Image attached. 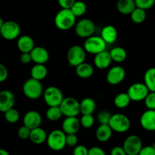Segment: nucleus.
Here are the masks:
<instances>
[{"instance_id":"obj_1","label":"nucleus","mask_w":155,"mask_h":155,"mask_svg":"<svg viewBox=\"0 0 155 155\" xmlns=\"http://www.w3.org/2000/svg\"><path fill=\"white\" fill-rule=\"evenodd\" d=\"M54 24L58 30L66 31L74 27L77 23V17L72 11L68 8H61L54 17Z\"/></svg>"},{"instance_id":"obj_2","label":"nucleus","mask_w":155,"mask_h":155,"mask_svg":"<svg viewBox=\"0 0 155 155\" xmlns=\"http://www.w3.org/2000/svg\"><path fill=\"white\" fill-rule=\"evenodd\" d=\"M23 92L29 99L36 100L43 95V86L41 81L30 77L23 84Z\"/></svg>"},{"instance_id":"obj_3","label":"nucleus","mask_w":155,"mask_h":155,"mask_svg":"<svg viewBox=\"0 0 155 155\" xmlns=\"http://www.w3.org/2000/svg\"><path fill=\"white\" fill-rule=\"evenodd\" d=\"M67 134L61 130H52L47 138V145L50 149L54 151H60L63 150L67 145Z\"/></svg>"},{"instance_id":"obj_4","label":"nucleus","mask_w":155,"mask_h":155,"mask_svg":"<svg viewBox=\"0 0 155 155\" xmlns=\"http://www.w3.org/2000/svg\"><path fill=\"white\" fill-rule=\"evenodd\" d=\"M107 44L101 36H91L86 38L84 42L85 50L86 52L92 54H97L103 51H105Z\"/></svg>"},{"instance_id":"obj_5","label":"nucleus","mask_w":155,"mask_h":155,"mask_svg":"<svg viewBox=\"0 0 155 155\" xmlns=\"http://www.w3.org/2000/svg\"><path fill=\"white\" fill-rule=\"evenodd\" d=\"M43 98L45 104L48 107L60 106L64 100L62 91L56 86H48L44 90Z\"/></svg>"},{"instance_id":"obj_6","label":"nucleus","mask_w":155,"mask_h":155,"mask_svg":"<svg viewBox=\"0 0 155 155\" xmlns=\"http://www.w3.org/2000/svg\"><path fill=\"white\" fill-rule=\"evenodd\" d=\"M86 57V51L84 47L80 45H73L68 49L67 53V59L70 66L74 67L80 65L85 62Z\"/></svg>"},{"instance_id":"obj_7","label":"nucleus","mask_w":155,"mask_h":155,"mask_svg":"<svg viewBox=\"0 0 155 155\" xmlns=\"http://www.w3.org/2000/svg\"><path fill=\"white\" fill-rule=\"evenodd\" d=\"M130 125L131 123L128 117L119 113L112 115L109 122V126L113 131L118 133H124L128 131Z\"/></svg>"},{"instance_id":"obj_8","label":"nucleus","mask_w":155,"mask_h":155,"mask_svg":"<svg viewBox=\"0 0 155 155\" xmlns=\"http://www.w3.org/2000/svg\"><path fill=\"white\" fill-rule=\"evenodd\" d=\"M95 24L92 20L83 18L75 24V33L79 37L86 38L92 36L95 31Z\"/></svg>"},{"instance_id":"obj_9","label":"nucleus","mask_w":155,"mask_h":155,"mask_svg":"<svg viewBox=\"0 0 155 155\" xmlns=\"http://www.w3.org/2000/svg\"><path fill=\"white\" fill-rule=\"evenodd\" d=\"M2 37L6 40H14L18 39L21 34V27L17 22L14 21H5L0 29Z\"/></svg>"},{"instance_id":"obj_10","label":"nucleus","mask_w":155,"mask_h":155,"mask_svg":"<svg viewBox=\"0 0 155 155\" xmlns=\"http://www.w3.org/2000/svg\"><path fill=\"white\" fill-rule=\"evenodd\" d=\"M60 107L64 116L77 117L80 113V102L76 98L72 97H67L64 98L63 101L60 104Z\"/></svg>"},{"instance_id":"obj_11","label":"nucleus","mask_w":155,"mask_h":155,"mask_svg":"<svg viewBox=\"0 0 155 155\" xmlns=\"http://www.w3.org/2000/svg\"><path fill=\"white\" fill-rule=\"evenodd\" d=\"M149 89L145 83H135L129 87L127 94L133 101H144L149 93Z\"/></svg>"},{"instance_id":"obj_12","label":"nucleus","mask_w":155,"mask_h":155,"mask_svg":"<svg viewBox=\"0 0 155 155\" xmlns=\"http://www.w3.org/2000/svg\"><path fill=\"white\" fill-rule=\"evenodd\" d=\"M142 141L137 135H130L124 140L123 148L127 155H139L142 148Z\"/></svg>"},{"instance_id":"obj_13","label":"nucleus","mask_w":155,"mask_h":155,"mask_svg":"<svg viewBox=\"0 0 155 155\" xmlns=\"http://www.w3.org/2000/svg\"><path fill=\"white\" fill-rule=\"evenodd\" d=\"M126 77V71L123 67L114 66L107 72L106 79L107 83L112 86H116L124 81Z\"/></svg>"},{"instance_id":"obj_14","label":"nucleus","mask_w":155,"mask_h":155,"mask_svg":"<svg viewBox=\"0 0 155 155\" xmlns=\"http://www.w3.org/2000/svg\"><path fill=\"white\" fill-rule=\"evenodd\" d=\"M42 118L40 114L36 110H29L24 114L23 123L24 125L30 130L39 127L42 124Z\"/></svg>"},{"instance_id":"obj_15","label":"nucleus","mask_w":155,"mask_h":155,"mask_svg":"<svg viewBox=\"0 0 155 155\" xmlns=\"http://www.w3.org/2000/svg\"><path fill=\"white\" fill-rule=\"evenodd\" d=\"M140 125L147 131H155V110L147 109L140 117Z\"/></svg>"},{"instance_id":"obj_16","label":"nucleus","mask_w":155,"mask_h":155,"mask_svg":"<svg viewBox=\"0 0 155 155\" xmlns=\"http://www.w3.org/2000/svg\"><path fill=\"white\" fill-rule=\"evenodd\" d=\"M15 104V96L9 90L0 91V112L5 113L14 107Z\"/></svg>"},{"instance_id":"obj_17","label":"nucleus","mask_w":155,"mask_h":155,"mask_svg":"<svg viewBox=\"0 0 155 155\" xmlns=\"http://www.w3.org/2000/svg\"><path fill=\"white\" fill-rule=\"evenodd\" d=\"M32 61L35 64H45L49 60V53L48 50L42 46H35L30 51Z\"/></svg>"},{"instance_id":"obj_18","label":"nucleus","mask_w":155,"mask_h":155,"mask_svg":"<svg viewBox=\"0 0 155 155\" xmlns=\"http://www.w3.org/2000/svg\"><path fill=\"white\" fill-rule=\"evenodd\" d=\"M81 124L77 117H67L62 123V130L66 134H77Z\"/></svg>"},{"instance_id":"obj_19","label":"nucleus","mask_w":155,"mask_h":155,"mask_svg":"<svg viewBox=\"0 0 155 155\" xmlns=\"http://www.w3.org/2000/svg\"><path fill=\"white\" fill-rule=\"evenodd\" d=\"M112 61H113L110 57V51H107L106 50L95 54V58H94V64L100 70L107 69Z\"/></svg>"},{"instance_id":"obj_20","label":"nucleus","mask_w":155,"mask_h":155,"mask_svg":"<svg viewBox=\"0 0 155 155\" xmlns=\"http://www.w3.org/2000/svg\"><path fill=\"white\" fill-rule=\"evenodd\" d=\"M17 47L21 53L30 52L35 47L34 40L28 35H23L18 37Z\"/></svg>"},{"instance_id":"obj_21","label":"nucleus","mask_w":155,"mask_h":155,"mask_svg":"<svg viewBox=\"0 0 155 155\" xmlns=\"http://www.w3.org/2000/svg\"><path fill=\"white\" fill-rule=\"evenodd\" d=\"M117 30L113 25H106L101 30V36L107 44H113L117 39Z\"/></svg>"},{"instance_id":"obj_22","label":"nucleus","mask_w":155,"mask_h":155,"mask_svg":"<svg viewBox=\"0 0 155 155\" xmlns=\"http://www.w3.org/2000/svg\"><path fill=\"white\" fill-rule=\"evenodd\" d=\"M113 133V130L109 124H100L97 128L95 136L100 142H106L110 140Z\"/></svg>"},{"instance_id":"obj_23","label":"nucleus","mask_w":155,"mask_h":155,"mask_svg":"<svg viewBox=\"0 0 155 155\" xmlns=\"http://www.w3.org/2000/svg\"><path fill=\"white\" fill-rule=\"evenodd\" d=\"M47 138H48V135H47L46 131L44 129L41 128L40 127L31 130L30 139L33 144H36V145L43 144L44 142H46Z\"/></svg>"},{"instance_id":"obj_24","label":"nucleus","mask_w":155,"mask_h":155,"mask_svg":"<svg viewBox=\"0 0 155 155\" xmlns=\"http://www.w3.org/2000/svg\"><path fill=\"white\" fill-rule=\"evenodd\" d=\"M136 8L135 0H118L117 9L122 15H130Z\"/></svg>"},{"instance_id":"obj_25","label":"nucleus","mask_w":155,"mask_h":155,"mask_svg":"<svg viewBox=\"0 0 155 155\" xmlns=\"http://www.w3.org/2000/svg\"><path fill=\"white\" fill-rule=\"evenodd\" d=\"M76 74L81 79H89L92 77L94 74V68L90 64L83 63L75 68Z\"/></svg>"},{"instance_id":"obj_26","label":"nucleus","mask_w":155,"mask_h":155,"mask_svg":"<svg viewBox=\"0 0 155 155\" xmlns=\"http://www.w3.org/2000/svg\"><path fill=\"white\" fill-rule=\"evenodd\" d=\"M82 114H92L96 109V103L92 98H85L80 102Z\"/></svg>"},{"instance_id":"obj_27","label":"nucleus","mask_w":155,"mask_h":155,"mask_svg":"<svg viewBox=\"0 0 155 155\" xmlns=\"http://www.w3.org/2000/svg\"><path fill=\"white\" fill-rule=\"evenodd\" d=\"M30 75L32 78L41 81L44 80L48 75V69L45 64H36L30 71Z\"/></svg>"},{"instance_id":"obj_28","label":"nucleus","mask_w":155,"mask_h":155,"mask_svg":"<svg viewBox=\"0 0 155 155\" xmlns=\"http://www.w3.org/2000/svg\"><path fill=\"white\" fill-rule=\"evenodd\" d=\"M110 57L113 61L117 63H121L124 61L127 58V52L126 49L123 47L117 46L112 48L110 51Z\"/></svg>"},{"instance_id":"obj_29","label":"nucleus","mask_w":155,"mask_h":155,"mask_svg":"<svg viewBox=\"0 0 155 155\" xmlns=\"http://www.w3.org/2000/svg\"><path fill=\"white\" fill-rule=\"evenodd\" d=\"M131 101V98H130L127 92H120L115 96L114 104L117 108L124 109L128 107Z\"/></svg>"},{"instance_id":"obj_30","label":"nucleus","mask_w":155,"mask_h":155,"mask_svg":"<svg viewBox=\"0 0 155 155\" xmlns=\"http://www.w3.org/2000/svg\"><path fill=\"white\" fill-rule=\"evenodd\" d=\"M144 83L150 92H155V68H151L145 71Z\"/></svg>"},{"instance_id":"obj_31","label":"nucleus","mask_w":155,"mask_h":155,"mask_svg":"<svg viewBox=\"0 0 155 155\" xmlns=\"http://www.w3.org/2000/svg\"><path fill=\"white\" fill-rule=\"evenodd\" d=\"M147 17L146 10L141 8L136 7L133 12L130 14L131 20L136 24H142L145 21Z\"/></svg>"},{"instance_id":"obj_32","label":"nucleus","mask_w":155,"mask_h":155,"mask_svg":"<svg viewBox=\"0 0 155 155\" xmlns=\"http://www.w3.org/2000/svg\"><path fill=\"white\" fill-rule=\"evenodd\" d=\"M45 116L48 120L54 122L61 118V117L63 116V113H62L60 106H53L47 109Z\"/></svg>"},{"instance_id":"obj_33","label":"nucleus","mask_w":155,"mask_h":155,"mask_svg":"<svg viewBox=\"0 0 155 155\" xmlns=\"http://www.w3.org/2000/svg\"><path fill=\"white\" fill-rule=\"evenodd\" d=\"M71 10L74 14L76 17H81L86 14L87 7L84 2L83 1H76L75 3L73 5Z\"/></svg>"},{"instance_id":"obj_34","label":"nucleus","mask_w":155,"mask_h":155,"mask_svg":"<svg viewBox=\"0 0 155 155\" xmlns=\"http://www.w3.org/2000/svg\"><path fill=\"white\" fill-rule=\"evenodd\" d=\"M5 120L9 124H15L20 119V113L17 109L12 108L9 109L4 113Z\"/></svg>"},{"instance_id":"obj_35","label":"nucleus","mask_w":155,"mask_h":155,"mask_svg":"<svg viewBox=\"0 0 155 155\" xmlns=\"http://www.w3.org/2000/svg\"><path fill=\"white\" fill-rule=\"evenodd\" d=\"M80 120L81 127L86 129L91 128L95 124V118L92 114H83Z\"/></svg>"},{"instance_id":"obj_36","label":"nucleus","mask_w":155,"mask_h":155,"mask_svg":"<svg viewBox=\"0 0 155 155\" xmlns=\"http://www.w3.org/2000/svg\"><path fill=\"white\" fill-rule=\"evenodd\" d=\"M144 101L147 109L155 110V92H149Z\"/></svg>"},{"instance_id":"obj_37","label":"nucleus","mask_w":155,"mask_h":155,"mask_svg":"<svg viewBox=\"0 0 155 155\" xmlns=\"http://www.w3.org/2000/svg\"><path fill=\"white\" fill-rule=\"evenodd\" d=\"M135 2L136 7L148 10L154 5L155 0H135Z\"/></svg>"},{"instance_id":"obj_38","label":"nucleus","mask_w":155,"mask_h":155,"mask_svg":"<svg viewBox=\"0 0 155 155\" xmlns=\"http://www.w3.org/2000/svg\"><path fill=\"white\" fill-rule=\"evenodd\" d=\"M30 133H31V130L24 125L20 127L19 130H18V136L21 139L25 140V139H30Z\"/></svg>"},{"instance_id":"obj_39","label":"nucleus","mask_w":155,"mask_h":155,"mask_svg":"<svg viewBox=\"0 0 155 155\" xmlns=\"http://www.w3.org/2000/svg\"><path fill=\"white\" fill-rule=\"evenodd\" d=\"M111 116L108 111L103 110L98 114V120L100 124H109Z\"/></svg>"},{"instance_id":"obj_40","label":"nucleus","mask_w":155,"mask_h":155,"mask_svg":"<svg viewBox=\"0 0 155 155\" xmlns=\"http://www.w3.org/2000/svg\"><path fill=\"white\" fill-rule=\"evenodd\" d=\"M67 145L69 147H75L78 143V137L77 134H67L66 136Z\"/></svg>"},{"instance_id":"obj_41","label":"nucleus","mask_w":155,"mask_h":155,"mask_svg":"<svg viewBox=\"0 0 155 155\" xmlns=\"http://www.w3.org/2000/svg\"><path fill=\"white\" fill-rule=\"evenodd\" d=\"M89 149L83 145H77L74 147L73 155H88Z\"/></svg>"},{"instance_id":"obj_42","label":"nucleus","mask_w":155,"mask_h":155,"mask_svg":"<svg viewBox=\"0 0 155 155\" xmlns=\"http://www.w3.org/2000/svg\"><path fill=\"white\" fill-rule=\"evenodd\" d=\"M8 77V70L5 65L0 63V83L5 81Z\"/></svg>"},{"instance_id":"obj_43","label":"nucleus","mask_w":155,"mask_h":155,"mask_svg":"<svg viewBox=\"0 0 155 155\" xmlns=\"http://www.w3.org/2000/svg\"><path fill=\"white\" fill-rule=\"evenodd\" d=\"M139 155H155V146L148 145L142 147Z\"/></svg>"},{"instance_id":"obj_44","label":"nucleus","mask_w":155,"mask_h":155,"mask_svg":"<svg viewBox=\"0 0 155 155\" xmlns=\"http://www.w3.org/2000/svg\"><path fill=\"white\" fill-rule=\"evenodd\" d=\"M77 0H58V3L61 8L71 9Z\"/></svg>"},{"instance_id":"obj_45","label":"nucleus","mask_w":155,"mask_h":155,"mask_svg":"<svg viewBox=\"0 0 155 155\" xmlns=\"http://www.w3.org/2000/svg\"><path fill=\"white\" fill-rule=\"evenodd\" d=\"M20 61L22 64H27L30 63L32 61V58L31 54H30V52H25L22 53L20 56Z\"/></svg>"},{"instance_id":"obj_46","label":"nucleus","mask_w":155,"mask_h":155,"mask_svg":"<svg viewBox=\"0 0 155 155\" xmlns=\"http://www.w3.org/2000/svg\"><path fill=\"white\" fill-rule=\"evenodd\" d=\"M88 155H106V153L102 148L99 147H92L90 149H89Z\"/></svg>"},{"instance_id":"obj_47","label":"nucleus","mask_w":155,"mask_h":155,"mask_svg":"<svg viewBox=\"0 0 155 155\" xmlns=\"http://www.w3.org/2000/svg\"><path fill=\"white\" fill-rule=\"evenodd\" d=\"M110 155H127L124 148L120 146H115L110 151Z\"/></svg>"},{"instance_id":"obj_48","label":"nucleus","mask_w":155,"mask_h":155,"mask_svg":"<svg viewBox=\"0 0 155 155\" xmlns=\"http://www.w3.org/2000/svg\"><path fill=\"white\" fill-rule=\"evenodd\" d=\"M0 155H10V154H9L8 151H6L5 149L0 148Z\"/></svg>"},{"instance_id":"obj_49","label":"nucleus","mask_w":155,"mask_h":155,"mask_svg":"<svg viewBox=\"0 0 155 155\" xmlns=\"http://www.w3.org/2000/svg\"><path fill=\"white\" fill-rule=\"evenodd\" d=\"M4 23H5L4 20H3L2 18H0V29L2 28V26H3V24H4Z\"/></svg>"},{"instance_id":"obj_50","label":"nucleus","mask_w":155,"mask_h":155,"mask_svg":"<svg viewBox=\"0 0 155 155\" xmlns=\"http://www.w3.org/2000/svg\"><path fill=\"white\" fill-rule=\"evenodd\" d=\"M1 38H2V34H1V32H0V39H1Z\"/></svg>"},{"instance_id":"obj_51","label":"nucleus","mask_w":155,"mask_h":155,"mask_svg":"<svg viewBox=\"0 0 155 155\" xmlns=\"http://www.w3.org/2000/svg\"><path fill=\"white\" fill-rule=\"evenodd\" d=\"M0 58H1V54H0Z\"/></svg>"},{"instance_id":"obj_52","label":"nucleus","mask_w":155,"mask_h":155,"mask_svg":"<svg viewBox=\"0 0 155 155\" xmlns=\"http://www.w3.org/2000/svg\"><path fill=\"white\" fill-rule=\"evenodd\" d=\"M17 155H19V154H17Z\"/></svg>"}]
</instances>
